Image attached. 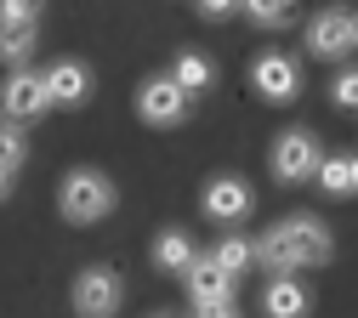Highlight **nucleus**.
Wrapping results in <instances>:
<instances>
[{
  "label": "nucleus",
  "instance_id": "nucleus-9",
  "mask_svg": "<svg viewBox=\"0 0 358 318\" xmlns=\"http://www.w3.org/2000/svg\"><path fill=\"white\" fill-rule=\"evenodd\" d=\"M188 103H194V97H182L165 74H154V80L137 85V114H143L148 125H182V120H188Z\"/></svg>",
  "mask_w": 358,
  "mask_h": 318
},
{
  "label": "nucleus",
  "instance_id": "nucleus-12",
  "mask_svg": "<svg viewBox=\"0 0 358 318\" xmlns=\"http://www.w3.org/2000/svg\"><path fill=\"white\" fill-rule=\"evenodd\" d=\"M262 307H267V318H307L313 296H307V284L296 273H273V284L262 290Z\"/></svg>",
  "mask_w": 358,
  "mask_h": 318
},
{
  "label": "nucleus",
  "instance_id": "nucleus-23",
  "mask_svg": "<svg viewBox=\"0 0 358 318\" xmlns=\"http://www.w3.org/2000/svg\"><path fill=\"white\" fill-rule=\"evenodd\" d=\"M194 318H239L234 301H222V307H194Z\"/></svg>",
  "mask_w": 358,
  "mask_h": 318
},
{
  "label": "nucleus",
  "instance_id": "nucleus-6",
  "mask_svg": "<svg viewBox=\"0 0 358 318\" xmlns=\"http://www.w3.org/2000/svg\"><path fill=\"white\" fill-rule=\"evenodd\" d=\"M250 85L262 103H296L301 97V68L285 57V52H262L250 63Z\"/></svg>",
  "mask_w": 358,
  "mask_h": 318
},
{
  "label": "nucleus",
  "instance_id": "nucleus-17",
  "mask_svg": "<svg viewBox=\"0 0 358 318\" xmlns=\"http://www.w3.org/2000/svg\"><path fill=\"white\" fill-rule=\"evenodd\" d=\"M210 261L222 267V273H234V279H239V273L256 261V250H250V239H239V233H228V239H222L216 250H210Z\"/></svg>",
  "mask_w": 358,
  "mask_h": 318
},
{
  "label": "nucleus",
  "instance_id": "nucleus-16",
  "mask_svg": "<svg viewBox=\"0 0 358 318\" xmlns=\"http://www.w3.org/2000/svg\"><path fill=\"white\" fill-rule=\"evenodd\" d=\"M239 12H245L256 29H279V23H290L296 0H239Z\"/></svg>",
  "mask_w": 358,
  "mask_h": 318
},
{
  "label": "nucleus",
  "instance_id": "nucleus-4",
  "mask_svg": "<svg viewBox=\"0 0 358 318\" xmlns=\"http://www.w3.org/2000/svg\"><path fill=\"white\" fill-rule=\"evenodd\" d=\"M307 52L319 63H341L358 52V17L352 12H319L307 23Z\"/></svg>",
  "mask_w": 358,
  "mask_h": 318
},
{
  "label": "nucleus",
  "instance_id": "nucleus-13",
  "mask_svg": "<svg viewBox=\"0 0 358 318\" xmlns=\"http://www.w3.org/2000/svg\"><path fill=\"white\" fill-rule=\"evenodd\" d=\"M165 80L182 91V97H199V91H210V80H216V63L199 57V52H176V63H171Z\"/></svg>",
  "mask_w": 358,
  "mask_h": 318
},
{
  "label": "nucleus",
  "instance_id": "nucleus-5",
  "mask_svg": "<svg viewBox=\"0 0 358 318\" xmlns=\"http://www.w3.org/2000/svg\"><path fill=\"white\" fill-rule=\"evenodd\" d=\"M199 210H205L210 222L239 227V222L256 210V194H250V182H245V176H210V182H205V194H199Z\"/></svg>",
  "mask_w": 358,
  "mask_h": 318
},
{
  "label": "nucleus",
  "instance_id": "nucleus-3",
  "mask_svg": "<svg viewBox=\"0 0 358 318\" xmlns=\"http://www.w3.org/2000/svg\"><path fill=\"white\" fill-rule=\"evenodd\" d=\"M69 301H74L80 318H114L120 301H125V284H120V273H114V267H85V273H74Z\"/></svg>",
  "mask_w": 358,
  "mask_h": 318
},
{
  "label": "nucleus",
  "instance_id": "nucleus-20",
  "mask_svg": "<svg viewBox=\"0 0 358 318\" xmlns=\"http://www.w3.org/2000/svg\"><path fill=\"white\" fill-rule=\"evenodd\" d=\"M46 0H0V23H40Z\"/></svg>",
  "mask_w": 358,
  "mask_h": 318
},
{
  "label": "nucleus",
  "instance_id": "nucleus-21",
  "mask_svg": "<svg viewBox=\"0 0 358 318\" xmlns=\"http://www.w3.org/2000/svg\"><path fill=\"white\" fill-rule=\"evenodd\" d=\"M330 97H336V108H352V114H358V68H341V74H336Z\"/></svg>",
  "mask_w": 358,
  "mask_h": 318
},
{
  "label": "nucleus",
  "instance_id": "nucleus-24",
  "mask_svg": "<svg viewBox=\"0 0 358 318\" xmlns=\"http://www.w3.org/2000/svg\"><path fill=\"white\" fill-rule=\"evenodd\" d=\"M347 194H358V159H347Z\"/></svg>",
  "mask_w": 358,
  "mask_h": 318
},
{
  "label": "nucleus",
  "instance_id": "nucleus-14",
  "mask_svg": "<svg viewBox=\"0 0 358 318\" xmlns=\"http://www.w3.org/2000/svg\"><path fill=\"white\" fill-rule=\"evenodd\" d=\"M194 256H199V250H194V239L182 233V227H165V233L154 239V267H159V273H182Z\"/></svg>",
  "mask_w": 358,
  "mask_h": 318
},
{
  "label": "nucleus",
  "instance_id": "nucleus-1",
  "mask_svg": "<svg viewBox=\"0 0 358 318\" xmlns=\"http://www.w3.org/2000/svg\"><path fill=\"white\" fill-rule=\"evenodd\" d=\"M250 250H256V261L267 273H301V267H324L336 256V239H330V227L319 216H285Z\"/></svg>",
  "mask_w": 358,
  "mask_h": 318
},
{
  "label": "nucleus",
  "instance_id": "nucleus-19",
  "mask_svg": "<svg viewBox=\"0 0 358 318\" xmlns=\"http://www.w3.org/2000/svg\"><path fill=\"white\" fill-rule=\"evenodd\" d=\"M313 176H319V188H324V194H336V199H347V159H341V154H330V159H319V165H313Z\"/></svg>",
  "mask_w": 358,
  "mask_h": 318
},
{
  "label": "nucleus",
  "instance_id": "nucleus-11",
  "mask_svg": "<svg viewBox=\"0 0 358 318\" xmlns=\"http://www.w3.org/2000/svg\"><path fill=\"white\" fill-rule=\"evenodd\" d=\"M182 279H188L194 307H222V301H234V273H222L210 256H194V261L182 267Z\"/></svg>",
  "mask_w": 358,
  "mask_h": 318
},
{
  "label": "nucleus",
  "instance_id": "nucleus-15",
  "mask_svg": "<svg viewBox=\"0 0 358 318\" xmlns=\"http://www.w3.org/2000/svg\"><path fill=\"white\" fill-rule=\"evenodd\" d=\"M29 52H34V23H0V63L23 68Z\"/></svg>",
  "mask_w": 358,
  "mask_h": 318
},
{
  "label": "nucleus",
  "instance_id": "nucleus-18",
  "mask_svg": "<svg viewBox=\"0 0 358 318\" xmlns=\"http://www.w3.org/2000/svg\"><path fill=\"white\" fill-rule=\"evenodd\" d=\"M23 159H29V136H23V125L6 120V125H0V171H12V176H17Z\"/></svg>",
  "mask_w": 358,
  "mask_h": 318
},
{
  "label": "nucleus",
  "instance_id": "nucleus-10",
  "mask_svg": "<svg viewBox=\"0 0 358 318\" xmlns=\"http://www.w3.org/2000/svg\"><path fill=\"white\" fill-rule=\"evenodd\" d=\"M40 80H46V103L52 108H80L85 97H92V68H85L80 57H57Z\"/></svg>",
  "mask_w": 358,
  "mask_h": 318
},
{
  "label": "nucleus",
  "instance_id": "nucleus-22",
  "mask_svg": "<svg viewBox=\"0 0 358 318\" xmlns=\"http://www.w3.org/2000/svg\"><path fill=\"white\" fill-rule=\"evenodd\" d=\"M194 12H199L205 23H222V17H234V12H239V0H194Z\"/></svg>",
  "mask_w": 358,
  "mask_h": 318
},
{
  "label": "nucleus",
  "instance_id": "nucleus-8",
  "mask_svg": "<svg viewBox=\"0 0 358 318\" xmlns=\"http://www.w3.org/2000/svg\"><path fill=\"white\" fill-rule=\"evenodd\" d=\"M319 159L324 154H319V136H313V131H285L273 143V176L285 182V188H290V182H307Z\"/></svg>",
  "mask_w": 358,
  "mask_h": 318
},
{
  "label": "nucleus",
  "instance_id": "nucleus-2",
  "mask_svg": "<svg viewBox=\"0 0 358 318\" xmlns=\"http://www.w3.org/2000/svg\"><path fill=\"white\" fill-rule=\"evenodd\" d=\"M114 176H103V171H92V165H80V171H69L63 176V188H57V210H63V222H74V227H92V222H103L108 210H114Z\"/></svg>",
  "mask_w": 358,
  "mask_h": 318
},
{
  "label": "nucleus",
  "instance_id": "nucleus-25",
  "mask_svg": "<svg viewBox=\"0 0 358 318\" xmlns=\"http://www.w3.org/2000/svg\"><path fill=\"white\" fill-rule=\"evenodd\" d=\"M0 199H12V171H0Z\"/></svg>",
  "mask_w": 358,
  "mask_h": 318
},
{
  "label": "nucleus",
  "instance_id": "nucleus-7",
  "mask_svg": "<svg viewBox=\"0 0 358 318\" xmlns=\"http://www.w3.org/2000/svg\"><path fill=\"white\" fill-rule=\"evenodd\" d=\"M52 103H46V80H40L34 68H12L6 74V85H0V114H6L12 125H23V120H40Z\"/></svg>",
  "mask_w": 358,
  "mask_h": 318
}]
</instances>
